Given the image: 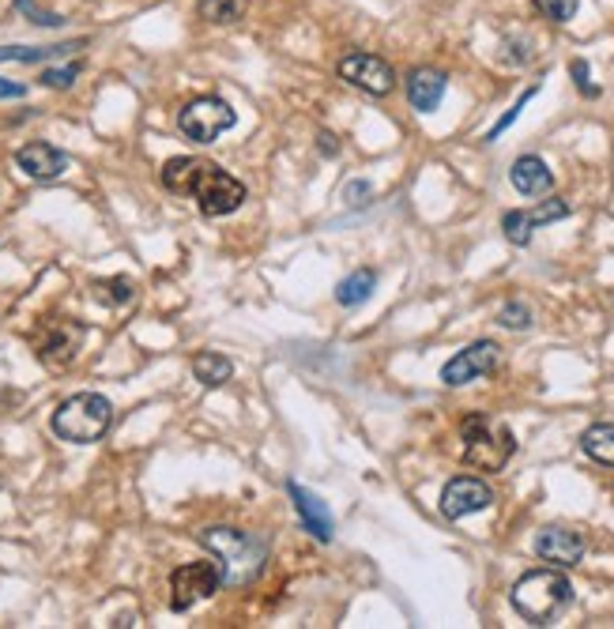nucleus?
I'll list each match as a JSON object with an SVG mask.
<instances>
[{
  "label": "nucleus",
  "instance_id": "obj_29",
  "mask_svg": "<svg viewBox=\"0 0 614 629\" xmlns=\"http://www.w3.org/2000/svg\"><path fill=\"white\" fill-rule=\"evenodd\" d=\"M15 8L31 15V23H39V26H57V23H61V15H53V12H42V8H34V0H15Z\"/></svg>",
  "mask_w": 614,
  "mask_h": 629
},
{
  "label": "nucleus",
  "instance_id": "obj_18",
  "mask_svg": "<svg viewBox=\"0 0 614 629\" xmlns=\"http://www.w3.org/2000/svg\"><path fill=\"white\" fill-rule=\"evenodd\" d=\"M581 448L592 456L595 464L614 467V422H595L581 434Z\"/></svg>",
  "mask_w": 614,
  "mask_h": 629
},
{
  "label": "nucleus",
  "instance_id": "obj_17",
  "mask_svg": "<svg viewBox=\"0 0 614 629\" xmlns=\"http://www.w3.org/2000/svg\"><path fill=\"white\" fill-rule=\"evenodd\" d=\"M374 286H377V272H374V268H358V272H351L347 280L336 286V302L347 305V310H355V305L369 302Z\"/></svg>",
  "mask_w": 614,
  "mask_h": 629
},
{
  "label": "nucleus",
  "instance_id": "obj_15",
  "mask_svg": "<svg viewBox=\"0 0 614 629\" xmlns=\"http://www.w3.org/2000/svg\"><path fill=\"white\" fill-rule=\"evenodd\" d=\"M509 182L520 196H543L554 188V174L539 155H520L509 170Z\"/></svg>",
  "mask_w": 614,
  "mask_h": 629
},
{
  "label": "nucleus",
  "instance_id": "obj_5",
  "mask_svg": "<svg viewBox=\"0 0 614 629\" xmlns=\"http://www.w3.org/2000/svg\"><path fill=\"white\" fill-rule=\"evenodd\" d=\"M460 437H464V464L478 467V471H502L517 453L513 430L491 415H467Z\"/></svg>",
  "mask_w": 614,
  "mask_h": 629
},
{
  "label": "nucleus",
  "instance_id": "obj_27",
  "mask_svg": "<svg viewBox=\"0 0 614 629\" xmlns=\"http://www.w3.org/2000/svg\"><path fill=\"white\" fill-rule=\"evenodd\" d=\"M79 68H84V65H79V61H72L68 68H46V72H42V76H39V84H42V87H57V91H65V87L76 84Z\"/></svg>",
  "mask_w": 614,
  "mask_h": 629
},
{
  "label": "nucleus",
  "instance_id": "obj_31",
  "mask_svg": "<svg viewBox=\"0 0 614 629\" xmlns=\"http://www.w3.org/2000/svg\"><path fill=\"white\" fill-rule=\"evenodd\" d=\"M23 95H26L23 84H12V79L0 76V98H23Z\"/></svg>",
  "mask_w": 614,
  "mask_h": 629
},
{
  "label": "nucleus",
  "instance_id": "obj_19",
  "mask_svg": "<svg viewBox=\"0 0 614 629\" xmlns=\"http://www.w3.org/2000/svg\"><path fill=\"white\" fill-rule=\"evenodd\" d=\"M193 377L204 384V389H219V384H227L234 377V366L227 355H215V350H207V355L193 358Z\"/></svg>",
  "mask_w": 614,
  "mask_h": 629
},
{
  "label": "nucleus",
  "instance_id": "obj_13",
  "mask_svg": "<svg viewBox=\"0 0 614 629\" xmlns=\"http://www.w3.org/2000/svg\"><path fill=\"white\" fill-rule=\"evenodd\" d=\"M15 166H20L26 177H34V182H57L68 170V155L61 148H53V143L34 140L15 151Z\"/></svg>",
  "mask_w": 614,
  "mask_h": 629
},
{
  "label": "nucleus",
  "instance_id": "obj_9",
  "mask_svg": "<svg viewBox=\"0 0 614 629\" xmlns=\"http://www.w3.org/2000/svg\"><path fill=\"white\" fill-rule=\"evenodd\" d=\"M502 362V347L494 344V339H478V344L464 347L460 355H453L445 362V370H441V381L449 384V389H460V384H472L478 377L494 373Z\"/></svg>",
  "mask_w": 614,
  "mask_h": 629
},
{
  "label": "nucleus",
  "instance_id": "obj_32",
  "mask_svg": "<svg viewBox=\"0 0 614 629\" xmlns=\"http://www.w3.org/2000/svg\"><path fill=\"white\" fill-rule=\"evenodd\" d=\"M324 151H328V155H336V137H328V132H324Z\"/></svg>",
  "mask_w": 614,
  "mask_h": 629
},
{
  "label": "nucleus",
  "instance_id": "obj_23",
  "mask_svg": "<svg viewBox=\"0 0 614 629\" xmlns=\"http://www.w3.org/2000/svg\"><path fill=\"white\" fill-rule=\"evenodd\" d=\"M502 230H505V238H509L513 246H528V241H531V230H536V227L528 223V212H509V215L502 219Z\"/></svg>",
  "mask_w": 614,
  "mask_h": 629
},
{
  "label": "nucleus",
  "instance_id": "obj_10",
  "mask_svg": "<svg viewBox=\"0 0 614 629\" xmlns=\"http://www.w3.org/2000/svg\"><path fill=\"white\" fill-rule=\"evenodd\" d=\"M491 506H494V490L483 479H475V475H460V479H453L441 490V517L445 520H464Z\"/></svg>",
  "mask_w": 614,
  "mask_h": 629
},
{
  "label": "nucleus",
  "instance_id": "obj_14",
  "mask_svg": "<svg viewBox=\"0 0 614 629\" xmlns=\"http://www.w3.org/2000/svg\"><path fill=\"white\" fill-rule=\"evenodd\" d=\"M445 72L438 68H414L408 76V102L414 106L419 113H433L441 106V98H445Z\"/></svg>",
  "mask_w": 614,
  "mask_h": 629
},
{
  "label": "nucleus",
  "instance_id": "obj_2",
  "mask_svg": "<svg viewBox=\"0 0 614 629\" xmlns=\"http://www.w3.org/2000/svg\"><path fill=\"white\" fill-rule=\"evenodd\" d=\"M573 604V584L562 570H531L513 584V610L531 626H550Z\"/></svg>",
  "mask_w": 614,
  "mask_h": 629
},
{
  "label": "nucleus",
  "instance_id": "obj_30",
  "mask_svg": "<svg viewBox=\"0 0 614 629\" xmlns=\"http://www.w3.org/2000/svg\"><path fill=\"white\" fill-rule=\"evenodd\" d=\"M573 79H577V87H581V95H589V98L600 95V87L589 79V65H584V61H573Z\"/></svg>",
  "mask_w": 614,
  "mask_h": 629
},
{
  "label": "nucleus",
  "instance_id": "obj_26",
  "mask_svg": "<svg viewBox=\"0 0 614 629\" xmlns=\"http://www.w3.org/2000/svg\"><path fill=\"white\" fill-rule=\"evenodd\" d=\"M565 215H569L565 200H543L539 208L528 212V223L531 227H547V223H558V219H565Z\"/></svg>",
  "mask_w": 614,
  "mask_h": 629
},
{
  "label": "nucleus",
  "instance_id": "obj_28",
  "mask_svg": "<svg viewBox=\"0 0 614 629\" xmlns=\"http://www.w3.org/2000/svg\"><path fill=\"white\" fill-rule=\"evenodd\" d=\"M536 91H539V87H528V91H524V95L517 98V106H513V110H509V113H505V117H502V121H498V124H494V129H491V132H486V140H498V137H502V132H505V129H509V124H513V121H517V117H520V110H524V106H528V102H531V98H536Z\"/></svg>",
  "mask_w": 614,
  "mask_h": 629
},
{
  "label": "nucleus",
  "instance_id": "obj_12",
  "mask_svg": "<svg viewBox=\"0 0 614 629\" xmlns=\"http://www.w3.org/2000/svg\"><path fill=\"white\" fill-rule=\"evenodd\" d=\"M84 336L87 332L76 321H53L46 336L39 339V358L46 366H68L79 355V347H84Z\"/></svg>",
  "mask_w": 614,
  "mask_h": 629
},
{
  "label": "nucleus",
  "instance_id": "obj_6",
  "mask_svg": "<svg viewBox=\"0 0 614 629\" xmlns=\"http://www.w3.org/2000/svg\"><path fill=\"white\" fill-rule=\"evenodd\" d=\"M234 121H238V113H234L227 98H219V95L193 98V102L177 113V129H182V137L193 140V143L219 140L223 132L234 129Z\"/></svg>",
  "mask_w": 614,
  "mask_h": 629
},
{
  "label": "nucleus",
  "instance_id": "obj_25",
  "mask_svg": "<svg viewBox=\"0 0 614 629\" xmlns=\"http://www.w3.org/2000/svg\"><path fill=\"white\" fill-rule=\"evenodd\" d=\"M531 4H536L550 23H569L577 15V8H581V0H531Z\"/></svg>",
  "mask_w": 614,
  "mask_h": 629
},
{
  "label": "nucleus",
  "instance_id": "obj_1",
  "mask_svg": "<svg viewBox=\"0 0 614 629\" xmlns=\"http://www.w3.org/2000/svg\"><path fill=\"white\" fill-rule=\"evenodd\" d=\"M162 185L177 196H193L196 208H201L207 219L238 212L241 200H246V185H241L238 177H230L227 170L193 155L170 159V163L162 166Z\"/></svg>",
  "mask_w": 614,
  "mask_h": 629
},
{
  "label": "nucleus",
  "instance_id": "obj_24",
  "mask_svg": "<svg viewBox=\"0 0 614 629\" xmlns=\"http://www.w3.org/2000/svg\"><path fill=\"white\" fill-rule=\"evenodd\" d=\"M531 305L528 302H509V305H502V313H498V325L505 328H513V332H524V328H531Z\"/></svg>",
  "mask_w": 614,
  "mask_h": 629
},
{
  "label": "nucleus",
  "instance_id": "obj_16",
  "mask_svg": "<svg viewBox=\"0 0 614 629\" xmlns=\"http://www.w3.org/2000/svg\"><path fill=\"white\" fill-rule=\"evenodd\" d=\"M291 498H294V509L302 513L305 532H310L313 539H321V543H328V539H332V513H328V506H324L317 494L298 487V482H291Z\"/></svg>",
  "mask_w": 614,
  "mask_h": 629
},
{
  "label": "nucleus",
  "instance_id": "obj_11",
  "mask_svg": "<svg viewBox=\"0 0 614 629\" xmlns=\"http://www.w3.org/2000/svg\"><path fill=\"white\" fill-rule=\"evenodd\" d=\"M536 554L550 565H558V570H573V565H581L584 558V535L573 532V528H543V532L536 535Z\"/></svg>",
  "mask_w": 614,
  "mask_h": 629
},
{
  "label": "nucleus",
  "instance_id": "obj_22",
  "mask_svg": "<svg viewBox=\"0 0 614 629\" xmlns=\"http://www.w3.org/2000/svg\"><path fill=\"white\" fill-rule=\"evenodd\" d=\"M95 299L103 305H129L137 299V286H132V280H125V275H117V280L95 283Z\"/></svg>",
  "mask_w": 614,
  "mask_h": 629
},
{
  "label": "nucleus",
  "instance_id": "obj_20",
  "mask_svg": "<svg viewBox=\"0 0 614 629\" xmlns=\"http://www.w3.org/2000/svg\"><path fill=\"white\" fill-rule=\"evenodd\" d=\"M84 42H65V46H0V61H23V65H39V61L65 57V53L79 50Z\"/></svg>",
  "mask_w": 614,
  "mask_h": 629
},
{
  "label": "nucleus",
  "instance_id": "obj_8",
  "mask_svg": "<svg viewBox=\"0 0 614 629\" xmlns=\"http://www.w3.org/2000/svg\"><path fill=\"white\" fill-rule=\"evenodd\" d=\"M340 79L351 87H358V91L374 95V98H385L392 95L396 87V72L388 65L385 57H377V53H347V57L340 61Z\"/></svg>",
  "mask_w": 614,
  "mask_h": 629
},
{
  "label": "nucleus",
  "instance_id": "obj_4",
  "mask_svg": "<svg viewBox=\"0 0 614 629\" xmlns=\"http://www.w3.org/2000/svg\"><path fill=\"white\" fill-rule=\"evenodd\" d=\"M110 422H114L110 400L98 397V392H76V397H68L57 411H53L50 426H53V434L68 445H95L106 437Z\"/></svg>",
  "mask_w": 614,
  "mask_h": 629
},
{
  "label": "nucleus",
  "instance_id": "obj_7",
  "mask_svg": "<svg viewBox=\"0 0 614 629\" xmlns=\"http://www.w3.org/2000/svg\"><path fill=\"white\" fill-rule=\"evenodd\" d=\"M223 584V570L215 562H188L182 570H174V577H170V607L174 610H188L193 604H201V599L215 596Z\"/></svg>",
  "mask_w": 614,
  "mask_h": 629
},
{
  "label": "nucleus",
  "instance_id": "obj_3",
  "mask_svg": "<svg viewBox=\"0 0 614 629\" xmlns=\"http://www.w3.org/2000/svg\"><path fill=\"white\" fill-rule=\"evenodd\" d=\"M204 551H212L223 565V581L230 584H249L252 577H260L268 558V543L252 532H238V528H207L201 535Z\"/></svg>",
  "mask_w": 614,
  "mask_h": 629
},
{
  "label": "nucleus",
  "instance_id": "obj_21",
  "mask_svg": "<svg viewBox=\"0 0 614 629\" xmlns=\"http://www.w3.org/2000/svg\"><path fill=\"white\" fill-rule=\"evenodd\" d=\"M249 0H201V15L207 23H238Z\"/></svg>",
  "mask_w": 614,
  "mask_h": 629
}]
</instances>
